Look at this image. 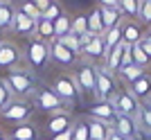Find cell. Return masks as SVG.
<instances>
[{
	"label": "cell",
	"mask_w": 151,
	"mask_h": 140,
	"mask_svg": "<svg viewBox=\"0 0 151 140\" xmlns=\"http://www.w3.org/2000/svg\"><path fill=\"white\" fill-rule=\"evenodd\" d=\"M88 120V136L90 140H106L108 138V131H111V124H106V122L101 120H95V118H86Z\"/></svg>",
	"instance_id": "20"
},
{
	"label": "cell",
	"mask_w": 151,
	"mask_h": 140,
	"mask_svg": "<svg viewBox=\"0 0 151 140\" xmlns=\"http://www.w3.org/2000/svg\"><path fill=\"white\" fill-rule=\"evenodd\" d=\"M50 88L54 90V93H57L68 106H72V104L81 97V93H79V88H77V82H75V77H72V72H59V75H54Z\"/></svg>",
	"instance_id": "3"
},
{
	"label": "cell",
	"mask_w": 151,
	"mask_h": 140,
	"mask_svg": "<svg viewBox=\"0 0 151 140\" xmlns=\"http://www.w3.org/2000/svg\"><path fill=\"white\" fill-rule=\"evenodd\" d=\"M0 43H2V32H0Z\"/></svg>",
	"instance_id": "47"
},
{
	"label": "cell",
	"mask_w": 151,
	"mask_h": 140,
	"mask_svg": "<svg viewBox=\"0 0 151 140\" xmlns=\"http://www.w3.org/2000/svg\"><path fill=\"white\" fill-rule=\"evenodd\" d=\"M88 115L95 118V120L106 122V124H113V120L117 118V111H115V106L111 102H95L88 108Z\"/></svg>",
	"instance_id": "17"
},
{
	"label": "cell",
	"mask_w": 151,
	"mask_h": 140,
	"mask_svg": "<svg viewBox=\"0 0 151 140\" xmlns=\"http://www.w3.org/2000/svg\"><path fill=\"white\" fill-rule=\"evenodd\" d=\"M101 36H104V45H106V54H108L115 45L122 43V27L120 25H117V27H111V30H106Z\"/></svg>",
	"instance_id": "26"
},
{
	"label": "cell",
	"mask_w": 151,
	"mask_h": 140,
	"mask_svg": "<svg viewBox=\"0 0 151 140\" xmlns=\"http://www.w3.org/2000/svg\"><path fill=\"white\" fill-rule=\"evenodd\" d=\"M16 9L18 12H23L25 16H29V18L38 20L43 14H41V9H38L36 5H34V0H16Z\"/></svg>",
	"instance_id": "28"
},
{
	"label": "cell",
	"mask_w": 151,
	"mask_h": 140,
	"mask_svg": "<svg viewBox=\"0 0 151 140\" xmlns=\"http://www.w3.org/2000/svg\"><path fill=\"white\" fill-rule=\"evenodd\" d=\"M70 25H72V16L68 12H63L57 20H54V38H61L65 34H70Z\"/></svg>",
	"instance_id": "27"
},
{
	"label": "cell",
	"mask_w": 151,
	"mask_h": 140,
	"mask_svg": "<svg viewBox=\"0 0 151 140\" xmlns=\"http://www.w3.org/2000/svg\"><path fill=\"white\" fill-rule=\"evenodd\" d=\"M147 38H149V41H151V27H149V30H147Z\"/></svg>",
	"instance_id": "43"
},
{
	"label": "cell",
	"mask_w": 151,
	"mask_h": 140,
	"mask_svg": "<svg viewBox=\"0 0 151 140\" xmlns=\"http://www.w3.org/2000/svg\"><path fill=\"white\" fill-rule=\"evenodd\" d=\"M126 88L131 90V95H135L140 102H147L151 95V72H142L138 79H133Z\"/></svg>",
	"instance_id": "15"
},
{
	"label": "cell",
	"mask_w": 151,
	"mask_h": 140,
	"mask_svg": "<svg viewBox=\"0 0 151 140\" xmlns=\"http://www.w3.org/2000/svg\"><path fill=\"white\" fill-rule=\"evenodd\" d=\"M142 72H147L145 68H140V66H135V64H131V66H122L117 72H115V79L120 84H124V86H129V84L133 82V79H138Z\"/></svg>",
	"instance_id": "21"
},
{
	"label": "cell",
	"mask_w": 151,
	"mask_h": 140,
	"mask_svg": "<svg viewBox=\"0 0 151 140\" xmlns=\"http://www.w3.org/2000/svg\"><path fill=\"white\" fill-rule=\"evenodd\" d=\"M2 140H12V138H9V136H5V138H2Z\"/></svg>",
	"instance_id": "46"
},
{
	"label": "cell",
	"mask_w": 151,
	"mask_h": 140,
	"mask_svg": "<svg viewBox=\"0 0 151 140\" xmlns=\"http://www.w3.org/2000/svg\"><path fill=\"white\" fill-rule=\"evenodd\" d=\"M140 2H142V0H140Z\"/></svg>",
	"instance_id": "49"
},
{
	"label": "cell",
	"mask_w": 151,
	"mask_h": 140,
	"mask_svg": "<svg viewBox=\"0 0 151 140\" xmlns=\"http://www.w3.org/2000/svg\"><path fill=\"white\" fill-rule=\"evenodd\" d=\"M23 54H25V61L29 66V70H43L45 66L50 64V43L32 36Z\"/></svg>",
	"instance_id": "2"
},
{
	"label": "cell",
	"mask_w": 151,
	"mask_h": 140,
	"mask_svg": "<svg viewBox=\"0 0 151 140\" xmlns=\"http://www.w3.org/2000/svg\"><path fill=\"white\" fill-rule=\"evenodd\" d=\"M34 104H36L41 111L45 113H57V111H68V104L63 102L61 97L50 88V86H36V93H34Z\"/></svg>",
	"instance_id": "6"
},
{
	"label": "cell",
	"mask_w": 151,
	"mask_h": 140,
	"mask_svg": "<svg viewBox=\"0 0 151 140\" xmlns=\"http://www.w3.org/2000/svg\"><path fill=\"white\" fill-rule=\"evenodd\" d=\"M124 20V14L120 12V7H101V23H104V32L111 30V27L122 25Z\"/></svg>",
	"instance_id": "18"
},
{
	"label": "cell",
	"mask_w": 151,
	"mask_h": 140,
	"mask_svg": "<svg viewBox=\"0 0 151 140\" xmlns=\"http://www.w3.org/2000/svg\"><path fill=\"white\" fill-rule=\"evenodd\" d=\"M145 104H147V106H149V108H151V95H149V100H147V102H145Z\"/></svg>",
	"instance_id": "44"
},
{
	"label": "cell",
	"mask_w": 151,
	"mask_h": 140,
	"mask_svg": "<svg viewBox=\"0 0 151 140\" xmlns=\"http://www.w3.org/2000/svg\"><path fill=\"white\" fill-rule=\"evenodd\" d=\"M72 140H90L88 120H75V124H72Z\"/></svg>",
	"instance_id": "33"
},
{
	"label": "cell",
	"mask_w": 151,
	"mask_h": 140,
	"mask_svg": "<svg viewBox=\"0 0 151 140\" xmlns=\"http://www.w3.org/2000/svg\"><path fill=\"white\" fill-rule=\"evenodd\" d=\"M106 140H129V138H126V136H122V134H117V131L111 127V131H108V138H106Z\"/></svg>",
	"instance_id": "39"
},
{
	"label": "cell",
	"mask_w": 151,
	"mask_h": 140,
	"mask_svg": "<svg viewBox=\"0 0 151 140\" xmlns=\"http://www.w3.org/2000/svg\"><path fill=\"white\" fill-rule=\"evenodd\" d=\"M106 57V45H104V36L101 34H95L90 38V43L81 50V59L90 61V64H97V61H104Z\"/></svg>",
	"instance_id": "13"
},
{
	"label": "cell",
	"mask_w": 151,
	"mask_h": 140,
	"mask_svg": "<svg viewBox=\"0 0 151 140\" xmlns=\"http://www.w3.org/2000/svg\"><path fill=\"white\" fill-rule=\"evenodd\" d=\"M32 115H34V102H29V100H14L7 108L0 111V120L12 122V124H23V122H29Z\"/></svg>",
	"instance_id": "5"
},
{
	"label": "cell",
	"mask_w": 151,
	"mask_h": 140,
	"mask_svg": "<svg viewBox=\"0 0 151 140\" xmlns=\"http://www.w3.org/2000/svg\"><path fill=\"white\" fill-rule=\"evenodd\" d=\"M2 138H5V131H2V129H0V140H2Z\"/></svg>",
	"instance_id": "45"
},
{
	"label": "cell",
	"mask_w": 151,
	"mask_h": 140,
	"mask_svg": "<svg viewBox=\"0 0 151 140\" xmlns=\"http://www.w3.org/2000/svg\"><path fill=\"white\" fill-rule=\"evenodd\" d=\"M34 30H36V20L29 18V16H25L23 12H18V9H16L14 20H12V32L18 34V36H32V34H34Z\"/></svg>",
	"instance_id": "16"
},
{
	"label": "cell",
	"mask_w": 151,
	"mask_h": 140,
	"mask_svg": "<svg viewBox=\"0 0 151 140\" xmlns=\"http://www.w3.org/2000/svg\"><path fill=\"white\" fill-rule=\"evenodd\" d=\"M5 82H7V86H9V90H12L14 100H29V97H34L36 86H38L29 68L9 70V75L5 77Z\"/></svg>",
	"instance_id": "1"
},
{
	"label": "cell",
	"mask_w": 151,
	"mask_h": 140,
	"mask_svg": "<svg viewBox=\"0 0 151 140\" xmlns=\"http://www.w3.org/2000/svg\"><path fill=\"white\" fill-rule=\"evenodd\" d=\"M9 138L12 140H36L38 131H36V127H34L32 122H23V124H18V127L12 131Z\"/></svg>",
	"instance_id": "24"
},
{
	"label": "cell",
	"mask_w": 151,
	"mask_h": 140,
	"mask_svg": "<svg viewBox=\"0 0 151 140\" xmlns=\"http://www.w3.org/2000/svg\"><path fill=\"white\" fill-rule=\"evenodd\" d=\"M50 140H72V129L61 131V134H57V136H50Z\"/></svg>",
	"instance_id": "38"
},
{
	"label": "cell",
	"mask_w": 151,
	"mask_h": 140,
	"mask_svg": "<svg viewBox=\"0 0 151 140\" xmlns=\"http://www.w3.org/2000/svg\"><path fill=\"white\" fill-rule=\"evenodd\" d=\"M140 140H151V136H145V134H142V136H140Z\"/></svg>",
	"instance_id": "42"
},
{
	"label": "cell",
	"mask_w": 151,
	"mask_h": 140,
	"mask_svg": "<svg viewBox=\"0 0 151 140\" xmlns=\"http://www.w3.org/2000/svg\"><path fill=\"white\" fill-rule=\"evenodd\" d=\"M111 104L115 106L117 113L131 115V118H135V120H138L140 106H142V102H140L135 95H131V90H129V88H117V93L111 97Z\"/></svg>",
	"instance_id": "8"
},
{
	"label": "cell",
	"mask_w": 151,
	"mask_h": 140,
	"mask_svg": "<svg viewBox=\"0 0 151 140\" xmlns=\"http://www.w3.org/2000/svg\"><path fill=\"white\" fill-rule=\"evenodd\" d=\"M99 7H120V0H97Z\"/></svg>",
	"instance_id": "41"
},
{
	"label": "cell",
	"mask_w": 151,
	"mask_h": 140,
	"mask_svg": "<svg viewBox=\"0 0 151 140\" xmlns=\"http://www.w3.org/2000/svg\"><path fill=\"white\" fill-rule=\"evenodd\" d=\"M12 102H14L12 90H9V86H7L5 79H0V111H2V108H7Z\"/></svg>",
	"instance_id": "36"
},
{
	"label": "cell",
	"mask_w": 151,
	"mask_h": 140,
	"mask_svg": "<svg viewBox=\"0 0 151 140\" xmlns=\"http://www.w3.org/2000/svg\"><path fill=\"white\" fill-rule=\"evenodd\" d=\"M120 12L124 14V18H135L140 14V0H120Z\"/></svg>",
	"instance_id": "30"
},
{
	"label": "cell",
	"mask_w": 151,
	"mask_h": 140,
	"mask_svg": "<svg viewBox=\"0 0 151 140\" xmlns=\"http://www.w3.org/2000/svg\"><path fill=\"white\" fill-rule=\"evenodd\" d=\"M70 32L77 34V36H81V34L88 32V14H75V16H72Z\"/></svg>",
	"instance_id": "29"
},
{
	"label": "cell",
	"mask_w": 151,
	"mask_h": 140,
	"mask_svg": "<svg viewBox=\"0 0 151 140\" xmlns=\"http://www.w3.org/2000/svg\"><path fill=\"white\" fill-rule=\"evenodd\" d=\"M34 36L45 41V43H52V41H57L54 38V23L47 18H38L36 20V30H34Z\"/></svg>",
	"instance_id": "23"
},
{
	"label": "cell",
	"mask_w": 151,
	"mask_h": 140,
	"mask_svg": "<svg viewBox=\"0 0 151 140\" xmlns=\"http://www.w3.org/2000/svg\"><path fill=\"white\" fill-rule=\"evenodd\" d=\"M88 32L93 34H104V23H101V7H93L88 12Z\"/></svg>",
	"instance_id": "25"
},
{
	"label": "cell",
	"mask_w": 151,
	"mask_h": 140,
	"mask_svg": "<svg viewBox=\"0 0 151 140\" xmlns=\"http://www.w3.org/2000/svg\"><path fill=\"white\" fill-rule=\"evenodd\" d=\"M131 57H133V64L135 66H140V68H149L151 66V61H149V57L145 54V50L140 48V43H135V45H131Z\"/></svg>",
	"instance_id": "32"
},
{
	"label": "cell",
	"mask_w": 151,
	"mask_h": 140,
	"mask_svg": "<svg viewBox=\"0 0 151 140\" xmlns=\"http://www.w3.org/2000/svg\"><path fill=\"white\" fill-rule=\"evenodd\" d=\"M140 48L145 50V54H147V57H149V61H151V41H149V38H147V34H145V38L140 41Z\"/></svg>",
	"instance_id": "37"
},
{
	"label": "cell",
	"mask_w": 151,
	"mask_h": 140,
	"mask_svg": "<svg viewBox=\"0 0 151 140\" xmlns=\"http://www.w3.org/2000/svg\"><path fill=\"white\" fill-rule=\"evenodd\" d=\"M50 61H52V64H57L59 68H70V70H72L77 64H79V57L72 54V52L57 38V41H52V43H50Z\"/></svg>",
	"instance_id": "10"
},
{
	"label": "cell",
	"mask_w": 151,
	"mask_h": 140,
	"mask_svg": "<svg viewBox=\"0 0 151 140\" xmlns=\"http://www.w3.org/2000/svg\"><path fill=\"white\" fill-rule=\"evenodd\" d=\"M122 52H124V41H122L120 45H115L113 50L104 57V66H101V68L115 75V72H117V68H120V61H122Z\"/></svg>",
	"instance_id": "22"
},
{
	"label": "cell",
	"mask_w": 151,
	"mask_h": 140,
	"mask_svg": "<svg viewBox=\"0 0 151 140\" xmlns=\"http://www.w3.org/2000/svg\"><path fill=\"white\" fill-rule=\"evenodd\" d=\"M138 23L142 27H151V0H142V2H140Z\"/></svg>",
	"instance_id": "34"
},
{
	"label": "cell",
	"mask_w": 151,
	"mask_h": 140,
	"mask_svg": "<svg viewBox=\"0 0 151 140\" xmlns=\"http://www.w3.org/2000/svg\"><path fill=\"white\" fill-rule=\"evenodd\" d=\"M63 12H65V9H63L61 2H59V0H52V5L43 12V16H41V18H47V20H52V23H54V20H57Z\"/></svg>",
	"instance_id": "35"
},
{
	"label": "cell",
	"mask_w": 151,
	"mask_h": 140,
	"mask_svg": "<svg viewBox=\"0 0 151 140\" xmlns=\"http://www.w3.org/2000/svg\"><path fill=\"white\" fill-rule=\"evenodd\" d=\"M75 124V118L68 113V111H57V113H50L47 122H45V131L50 136H57L61 131H68Z\"/></svg>",
	"instance_id": "12"
},
{
	"label": "cell",
	"mask_w": 151,
	"mask_h": 140,
	"mask_svg": "<svg viewBox=\"0 0 151 140\" xmlns=\"http://www.w3.org/2000/svg\"><path fill=\"white\" fill-rule=\"evenodd\" d=\"M12 2H16V0H12Z\"/></svg>",
	"instance_id": "48"
},
{
	"label": "cell",
	"mask_w": 151,
	"mask_h": 140,
	"mask_svg": "<svg viewBox=\"0 0 151 140\" xmlns=\"http://www.w3.org/2000/svg\"><path fill=\"white\" fill-rule=\"evenodd\" d=\"M25 61V54L16 43L12 41H2L0 43V68L2 70H16Z\"/></svg>",
	"instance_id": "9"
},
{
	"label": "cell",
	"mask_w": 151,
	"mask_h": 140,
	"mask_svg": "<svg viewBox=\"0 0 151 140\" xmlns=\"http://www.w3.org/2000/svg\"><path fill=\"white\" fill-rule=\"evenodd\" d=\"M59 41H61V43L65 45V48H68L72 54H77V57L81 59V43H79V36H77V34L70 32V34H65V36H61Z\"/></svg>",
	"instance_id": "31"
},
{
	"label": "cell",
	"mask_w": 151,
	"mask_h": 140,
	"mask_svg": "<svg viewBox=\"0 0 151 140\" xmlns=\"http://www.w3.org/2000/svg\"><path fill=\"white\" fill-rule=\"evenodd\" d=\"M34 5H36L38 9H41V14H43L45 9H47V7L52 5V0H34Z\"/></svg>",
	"instance_id": "40"
},
{
	"label": "cell",
	"mask_w": 151,
	"mask_h": 140,
	"mask_svg": "<svg viewBox=\"0 0 151 140\" xmlns=\"http://www.w3.org/2000/svg\"><path fill=\"white\" fill-rule=\"evenodd\" d=\"M14 14H16V2H12V0H0V32L12 30Z\"/></svg>",
	"instance_id": "19"
},
{
	"label": "cell",
	"mask_w": 151,
	"mask_h": 140,
	"mask_svg": "<svg viewBox=\"0 0 151 140\" xmlns=\"http://www.w3.org/2000/svg\"><path fill=\"white\" fill-rule=\"evenodd\" d=\"M72 77L81 95H95V79H97V66L90 61H81L72 68Z\"/></svg>",
	"instance_id": "4"
},
{
	"label": "cell",
	"mask_w": 151,
	"mask_h": 140,
	"mask_svg": "<svg viewBox=\"0 0 151 140\" xmlns=\"http://www.w3.org/2000/svg\"><path fill=\"white\" fill-rule=\"evenodd\" d=\"M117 88H120V82L115 79L113 72H108V70L97 66V79H95V97H97V102H111V97L117 93Z\"/></svg>",
	"instance_id": "7"
},
{
	"label": "cell",
	"mask_w": 151,
	"mask_h": 140,
	"mask_svg": "<svg viewBox=\"0 0 151 140\" xmlns=\"http://www.w3.org/2000/svg\"><path fill=\"white\" fill-rule=\"evenodd\" d=\"M111 127H113L117 134L126 136L129 140H140V136H142L140 122L135 120V118H131V115H122V113H117V118L113 120V124H111Z\"/></svg>",
	"instance_id": "11"
},
{
	"label": "cell",
	"mask_w": 151,
	"mask_h": 140,
	"mask_svg": "<svg viewBox=\"0 0 151 140\" xmlns=\"http://www.w3.org/2000/svg\"><path fill=\"white\" fill-rule=\"evenodd\" d=\"M122 41L124 43H129V45H135V43H140L142 38H145V27L140 25L135 18H124L122 20Z\"/></svg>",
	"instance_id": "14"
}]
</instances>
